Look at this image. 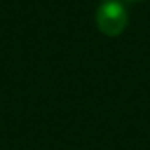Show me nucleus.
Returning a JSON list of instances; mask_svg holds the SVG:
<instances>
[{
  "label": "nucleus",
  "instance_id": "nucleus-1",
  "mask_svg": "<svg viewBox=\"0 0 150 150\" xmlns=\"http://www.w3.org/2000/svg\"><path fill=\"white\" fill-rule=\"evenodd\" d=\"M97 29L105 36H120L127 27V10L120 0H103L95 13Z\"/></svg>",
  "mask_w": 150,
  "mask_h": 150
},
{
  "label": "nucleus",
  "instance_id": "nucleus-2",
  "mask_svg": "<svg viewBox=\"0 0 150 150\" xmlns=\"http://www.w3.org/2000/svg\"><path fill=\"white\" fill-rule=\"evenodd\" d=\"M129 2H141V0H129Z\"/></svg>",
  "mask_w": 150,
  "mask_h": 150
}]
</instances>
